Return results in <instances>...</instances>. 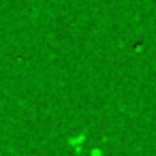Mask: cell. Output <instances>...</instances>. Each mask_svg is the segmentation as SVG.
Segmentation results:
<instances>
[{
  "label": "cell",
  "mask_w": 156,
  "mask_h": 156,
  "mask_svg": "<svg viewBox=\"0 0 156 156\" xmlns=\"http://www.w3.org/2000/svg\"><path fill=\"white\" fill-rule=\"evenodd\" d=\"M86 133H79V135H73V137H69L66 139V143H69V147L71 150H75V152H81L83 150V145H86Z\"/></svg>",
  "instance_id": "6da1fadb"
}]
</instances>
